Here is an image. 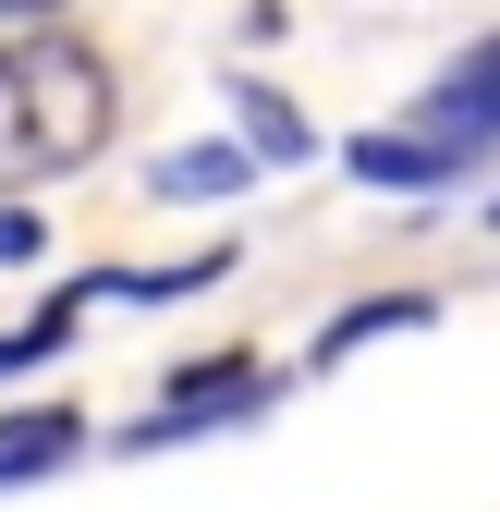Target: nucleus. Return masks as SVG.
I'll use <instances>...</instances> for the list:
<instances>
[{
  "label": "nucleus",
  "instance_id": "6",
  "mask_svg": "<svg viewBox=\"0 0 500 512\" xmlns=\"http://www.w3.org/2000/svg\"><path fill=\"white\" fill-rule=\"evenodd\" d=\"M244 183H257L244 147H183V159H159V196H244Z\"/></svg>",
  "mask_w": 500,
  "mask_h": 512
},
{
  "label": "nucleus",
  "instance_id": "5",
  "mask_svg": "<svg viewBox=\"0 0 500 512\" xmlns=\"http://www.w3.org/2000/svg\"><path fill=\"white\" fill-rule=\"evenodd\" d=\"M74 415H61V403H37V415H0V488H13V476H49V464H74Z\"/></svg>",
  "mask_w": 500,
  "mask_h": 512
},
{
  "label": "nucleus",
  "instance_id": "1",
  "mask_svg": "<svg viewBox=\"0 0 500 512\" xmlns=\"http://www.w3.org/2000/svg\"><path fill=\"white\" fill-rule=\"evenodd\" d=\"M110 147V74L86 37H25L0 49V196L13 183H61Z\"/></svg>",
  "mask_w": 500,
  "mask_h": 512
},
{
  "label": "nucleus",
  "instance_id": "10",
  "mask_svg": "<svg viewBox=\"0 0 500 512\" xmlns=\"http://www.w3.org/2000/svg\"><path fill=\"white\" fill-rule=\"evenodd\" d=\"M0 13H49V0H0Z\"/></svg>",
  "mask_w": 500,
  "mask_h": 512
},
{
  "label": "nucleus",
  "instance_id": "8",
  "mask_svg": "<svg viewBox=\"0 0 500 512\" xmlns=\"http://www.w3.org/2000/svg\"><path fill=\"white\" fill-rule=\"evenodd\" d=\"M232 110H244V135H257V147H269V159H293V147H305V122H293V110H281V98H269V86H244V98H232Z\"/></svg>",
  "mask_w": 500,
  "mask_h": 512
},
{
  "label": "nucleus",
  "instance_id": "3",
  "mask_svg": "<svg viewBox=\"0 0 500 512\" xmlns=\"http://www.w3.org/2000/svg\"><path fill=\"white\" fill-rule=\"evenodd\" d=\"M403 135H427V147H500V37H488V49H464L452 74L415 98Z\"/></svg>",
  "mask_w": 500,
  "mask_h": 512
},
{
  "label": "nucleus",
  "instance_id": "7",
  "mask_svg": "<svg viewBox=\"0 0 500 512\" xmlns=\"http://www.w3.org/2000/svg\"><path fill=\"white\" fill-rule=\"evenodd\" d=\"M379 330H427V293H379V305H354L318 330V354H354V342H379Z\"/></svg>",
  "mask_w": 500,
  "mask_h": 512
},
{
  "label": "nucleus",
  "instance_id": "4",
  "mask_svg": "<svg viewBox=\"0 0 500 512\" xmlns=\"http://www.w3.org/2000/svg\"><path fill=\"white\" fill-rule=\"evenodd\" d=\"M342 159H354V183H379V196H415V183L440 196V183H464V147H427V135H354Z\"/></svg>",
  "mask_w": 500,
  "mask_h": 512
},
{
  "label": "nucleus",
  "instance_id": "2",
  "mask_svg": "<svg viewBox=\"0 0 500 512\" xmlns=\"http://www.w3.org/2000/svg\"><path fill=\"white\" fill-rule=\"evenodd\" d=\"M257 403H269L257 366H183L171 391H159V415H135L122 452H171V439H196V427H220V415H257Z\"/></svg>",
  "mask_w": 500,
  "mask_h": 512
},
{
  "label": "nucleus",
  "instance_id": "9",
  "mask_svg": "<svg viewBox=\"0 0 500 512\" xmlns=\"http://www.w3.org/2000/svg\"><path fill=\"white\" fill-rule=\"evenodd\" d=\"M25 256H49V232H37V208H0V269H25Z\"/></svg>",
  "mask_w": 500,
  "mask_h": 512
}]
</instances>
